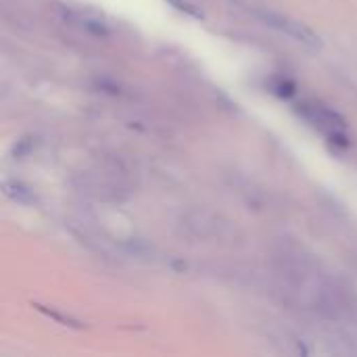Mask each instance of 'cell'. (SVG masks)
<instances>
[{
	"instance_id": "obj_1",
	"label": "cell",
	"mask_w": 357,
	"mask_h": 357,
	"mask_svg": "<svg viewBox=\"0 0 357 357\" xmlns=\"http://www.w3.org/2000/svg\"><path fill=\"white\" fill-rule=\"evenodd\" d=\"M264 17H266V21H268L270 25L280 27V29H282L284 33H289L291 38H295V40L307 44V46H314V48L320 46V40L316 38V33H314L312 29L303 27L299 21L287 19V17H282V15H272V13H268V15H264Z\"/></svg>"
}]
</instances>
